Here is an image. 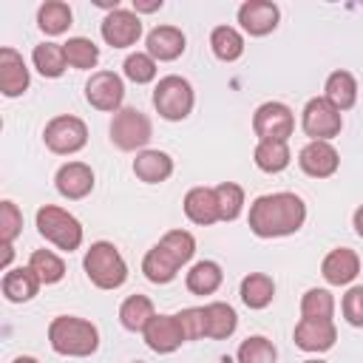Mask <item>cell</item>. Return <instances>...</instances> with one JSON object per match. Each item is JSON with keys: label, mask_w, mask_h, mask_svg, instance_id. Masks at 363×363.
<instances>
[{"label": "cell", "mask_w": 363, "mask_h": 363, "mask_svg": "<svg viewBox=\"0 0 363 363\" xmlns=\"http://www.w3.org/2000/svg\"><path fill=\"white\" fill-rule=\"evenodd\" d=\"M335 315V298L329 289H320V286H312L303 292L301 298V318H326L332 320Z\"/></svg>", "instance_id": "74e56055"}, {"label": "cell", "mask_w": 363, "mask_h": 363, "mask_svg": "<svg viewBox=\"0 0 363 363\" xmlns=\"http://www.w3.org/2000/svg\"><path fill=\"white\" fill-rule=\"evenodd\" d=\"M94 170H91V164H85V162H65L60 170H57V176H54V187H57V193L62 196V199H68V201H79V199H85L91 190H94Z\"/></svg>", "instance_id": "e0dca14e"}, {"label": "cell", "mask_w": 363, "mask_h": 363, "mask_svg": "<svg viewBox=\"0 0 363 363\" xmlns=\"http://www.w3.org/2000/svg\"><path fill=\"white\" fill-rule=\"evenodd\" d=\"M182 207H184V216H187L193 224H199V227H210V224L218 221L216 187H204V184L190 187V190L184 193Z\"/></svg>", "instance_id": "ffe728a7"}, {"label": "cell", "mask_w": 363, "mask_h": 363, "mask_svg": "<svg viewBox=\"0 0 363 363\" xmlns=\"http://www.w3.org/2000/svg\"><path fill=\"white\" fill-rule=\"evenodd\" d=\"M238 329V315L230 303L224 301H210L204 303V337L210 340H227Z\"/></svg>", "instance_id": "603a6c76"}, {"label": "cell", "mask_w": 363, "mask_h": 363, "mask_svg": "<svg viewBox=\"0 0 363 363\" xmlns=\"http://www.w3.org/2000/svg\"><path fill=\"white\" fill-rule=\"evenodd\" d=\"M62 48H65L68 65L77 71H91L99 62V45L88 37H68V43H62Z\"/></svg>", "instance_id": "d6a6232c"}, {"label": "cell", "mask_w": 363, "mask_h": 363, "mask_svg": "<svg viewBox=\"0 0 363 363\" xmlns=\"http://www.w3.org/2000/svg\"><path fill=\"white\" fill-rule=\"evenodd\" d=\"M31 85V74H28V65L23 60V54L11 45H3L0 48V91L3 96L14 99V96H23Z\"/></svg>", "instance_id": "5bb4252c"}, {"label": "cell", "mask_w": 363, "mask_h": 363, "mask_svg": "<svg viewBox=\"0 0 363 363\" xmlns=\"http://www.w3.org/2000/svg\"><path fill=\"white\" fill-rule=\"evenodd\" d=\"M71 6L62 3V0H45L40 9H37V26L43 34L48 37H57V34H65L71 28Z\"/></svg>", "instance_id": "f546056e"}, {"label": "cell", "mask_w": 363, "mask_h": 363, "mask_svg": "<svg viewBox=\"0 0 363 363\" xmlns=\"http://www.w3.org/2000/svg\"><path fill=\"white\" fill-rule=\"evenodd\" d=\"M298 164L312 179H329L340 167V153L332 142H306L298 153Z\"/></svg>", "instance_id": "9a60e30c"}, {"label": "cell", "mask_w": 363, "mask_h": 363, "mask_svg": "<svg viewBox=\"0 0 363 363\" xmlns=\"http://www.w3.org/2000/svg\"><path fill=\"white\" fill-rule=\"evenodd\" d=\"M43 281L37 278V272L31 267H14V269H6L3 281H0V289L6 295V301L11 303H26L31 301L37 292H40Z\"/></svg>", "instance_id": "7402d4cb"}, {"label": "cell", "mask_w": 363, "mask_h": 363, "mask_svg": "<svg viewBox=\"0 0 363 363\" xmlns=\"http://www.w3.org/2000/svg\"><path fill=\"white\" fill-rule=\"evenodd\" d=\"M130 363H145V360H130Z\"/></svg>", "instance_id": "7dc6e473"}, {"label": "cell", "mask_w": 363, "mask_h": 363, "mask_svg": "<svg viewBox=\"0 0 363 363\" xmlns=\"http://www.w3.org/2000/svg\"><path fill=\"white\" fill-rule=\"evenodd\" d=\"M357 94H360V88H357V79H354V74H349V71H332L329 77H326V85H323V96L343 113V111H349V108H354V102H357Z\"/></svg>", "instance_id": "cb8c5ba5"}, {"label": "cell", "mask_w": 363, "mask_h": 363, "mask_svg": "<svg viewBox=\"0 0 363 363\" xmlns=\"http://www.w3.org/2000/svg\"><path fill=\"white\" fill-rule=\"evenodd\" d=\"M352 227H354V233L363 238V204H360V207L352 213Z\"/></svg>", "instance_id": "ee69618b"}, {"label": "cell", "mask_w": 363, "mask_h": 363, "mask_svg": "<svg viewBox=\"0 0 363 363\" xmlns=\"http://www.w3.org/2000/svg\"><path fill=\"white\" fill-rule=\"evenodd\" d=\"M159 247H164V250L179 261V267H184V264L196 255V238H193V233H187V230H167V233L159 238Z\"/></svg>", "instance_id": "f35d334b"}, {"label": "cell", "mask_w": 363, "mask_h": 363, "mask_svg": "<svg viewBox=\"0 0 363 363\" xmlns=\"http://www.w3.org/2000/svg\"><path fill=\"white\" fill-rule=\"evenodd\" d=\"M301 128L309 142H332L343 130V113L326 96H312L301 111Z\"/></svg>", "instance_id": "ba28073f"}, {"label": "cell", "mask_w": 363, "mask_h": 363, "mask_svg": "<svg viewBox=\"0 0 363 363\" xmlns=\"http://www.w3.org/2000/svg\"><path fill=\"white\" fill-rule=\"evenodd\" d=\"M303 363H326V360H320V357H309V360H303Z\"/></svg>", "instance_id": "bcb514c9"}, {"label": "cell", "mask_w": 363, "mask_h": 363, "mask_svg": "<svg viewBox=\"0 0 363 363\" xmlns=\"http://www.w3.org/2000/svg\"><path fill=\"white\" fill-rule=\"evenodd\" d=\"M221 281H224L221 264H218V261H210V258L196 261V264L190 267V272L184 275V284H187V289H190L193 295H213V292L221 286Z\"/></svg>", "instance_id": "4316f807"}, {"label": "cell", "mask_w": 363, "mask_h": 363, "mask_svg": "<svg viewBox=\"0 0 363 363\" xmlns=\"http://www.w3.org/2000/svg\"><path fill=\"white\" fill-rule=\"evenodd\" d=\"M99 34L111 48H130L142 37V20L133 9H113L99 23Z\"/></svg>", "instance_id": "8fae6325"}, {"label": "cell", "mask_w": 363, "mask_h": 363, "mask_svg": "<svg viewBox=\"0 0 363 363\" xmlns=\"http://www.w3.org/2000/svg\"><path fill=\"white\" fill-rule=\"evenodd\" d=\"M153 315H156V306L147 295H128L119 306V323L128 332H145Z\"/></svg>", "instance_id": "f1b7e54d"}, {"label": "cell", "mask_w": 363, "mask_h": 363, "mask_svg": "<svg viewBox=\"0 0 363 363\" xmlns=\"http://www.w3.org/2000/svg\"><path fill=\"white\" fill-rule=\"evenodd\" d=\"M48 343L65 357H91L99 349V329L77 315H57L48 323Z\"/></svg>", "instance_id": "7a4b0ae2"}, {"label": "cell", "mask_w": 363, "mask_h": 363, "mask_svg": "<svg viewBox=\"0 0 363 363\" xmlns=\"http://www.w3.org/2000/svg\"><path fill=\"white\" fill-rule=\"evenodd\" d=\"M252 130L261 139H272V142H289L292 130H295V113L286 102H278V99H269V102H261L252 113Z\"/></svg>", "instance_id": "9c48e42d"}, {"label": "cell", "mask_w": 363, "mask_h": 363, "mask_svg": "<svg viewBox=\"0 0 363 363\" xmlns=\"http://www.w3.org/2000/svg\"><path fill=\"white\" fill-rule=\"evenodd\" d=\"M176 320L182 326L184 340H199L204 337V306H187L182 312H176Z\"/></svg>", "instance_id": "60d3db41"}, {"label": "cell", "mask_w": 363, "mask_h": 363, "mask_svg": "<svg viewBox=\"0 0 363 363\" xmlns=\"http://www.w3.org/2000/svg\"><path fill=\"white\" fill-rule=\"evenodd\" d=\"M43 142L57 156L79 153L88 145V125L74 113H60L43 128Z\"/></svg>", "instance_id": "52a82bcc"}, {"label": "cell", "mask_w": 363, "mask_h": 363, "mask_svg": "<svg viewBox=\"0 0 363 363\" xmlns=\"http://www.w3.org/2000/svg\"><path fill=\"white\" fill-rule=\"evenodd\" d=\"M252 162L258 170L264 173H281L289 167L292 153H289V142H272V139H261L252 150Z\"/></svg>", "instance_id": "83f0119b"}, {"label": "cell", "mask_w": 363, "mask_h": 363, "mask_svg": "<svg viewBox=\"0 0 363 363\" xmlns=\"http://www.w3.org/2000/svg\"><path fill=\"white\" fill-rule=\"evenodd\" d=\"M85 99L91 108L102 113H116L122 111L125 99V82L116 71H94L85 82Z\"/></svg>", "instance_id": "30bf717a"}, {"label": "cell", "mask_w": 363, "mask_h": 363, "mask_svg": "<svg viewBox=\"0 0 363 363\" xmlns=\"http://www.w3.org/2000/svg\"><path fill=\"white\" fill-rule=\"evenodd\" d=\"M238 26L244 34L250 37H267L278 28V20H281V9L269 0H247L238 6Z\"/></svg>", "instance_id": "4fadbf2b"}, {"label": "cell", "mask_w": 363, "mask_h": 363, "mask_svg": "<svg viewBox=\"0 0 363 363\" xmlns=\"http://www.w3.org/2000/svg\"><path fill=\"white\" fill-rule=\"evenodd\" d=\"M238 295H241L244 306H250V309H267L272 303V298H275V281L267 272H250V275L241 278Z\"/></svg>", "instance_id": "d4e9b609"}, {"label": "cell", "mask_w": 363, "mask_h": 363, "mask_svg": "<svg viewBox=\"0 0 363 363\" xmlns=\"http://www.w3.org/2000/svg\"><path fill=\"white\" fill-rule=\"evenodd\" d=\"M295 346L309 352V354H320V352H329L337 340V326L335 320H326V318H301L295 323Z\"/></svg>", "instance_id": "7c38bea8"}, {"label": "cell", "mask_w": 363, "mask_h": 363, "mask_svg": "<svg viewBox=\"0 0 363 363\" xmlns=\"http://www.w3.org/2000/svg\"><path fill=\"white\" fill-rule=\"evenodd\" d=\"M31 62H34V68H37L43 77H48V79L62 77L65 68H68L62 43H40V45H34V51H31Z\"/></svg>", "instance_id": "1f68e13d"}, {"label": "cell", "mask_w": 363, "mask_h": 363, "mask_svg": "<svg viewBox=\"0 0 363 363\" xmlns=\"http://www.w3.org/2000/svg\"><path fill=\"white\" fill-rule=\"evenodd\" d=\"M179 269H182L179 261L159 244H153L142 258V272L150 284H170L179 275Z\"/></svg>", "instance_id": "484cf974"}, {"label": "cell", "mask_w": 363, "mask_h": 363, "mask_svg": "<svg viewBox=\"0 0 363 363\" xmlns=\"http://www.w3.org/2000/svg\"><path fill=\"white\" fill-rule=\"evenodd\" d=\"M196 105V94H193V85L179 77V74H167L156 82L153 88V108L162 119L167 122H182L190 116Z\"/></svg>", "instance_id": "5b68a950"}, {"label": "cell", "mask_w": 363, "mask_h": 363, "mask_svg": "<svg viewBox=\"0 0 363 363\" xmlns=\"http://www.w3.org/2000/svg\"><path fill=\"white\" fill-rule=\"evenodd\" d=\"M340 312L349 326L363 329V286H349V292L340 301Z\"/></svg>", "instance_id": "b9f144b4"}, {"label": "cell", "mask_w": 363, "mask_h": 363, "mask_svg": "<svg viewBox=\"0 0 363 363\" xmlns=\"http://www.w3.org/2000/svg\"><path fill=\"white\" fill-rule=\"evenodd\" d=\"M108 133H111V142L119 150H128V153L130 150H139L142 153L145 145L153 136V125H150L147 113H142L139 108H122V111L113 113Z\"/></svg>", "instance_id": "8992f818"}, {"label": "cell", "mask_w": 363, "mask_h": 363, "mask_svg": "<svg viewBox=\"0 0 363 363\" xmlns=\"http://www.w3.org/2000/svg\"><path fill=\"white\" fill-rule=\"evenodd\" d=\"M216 201H218V221H235L244 210V187L235 182L216 184Z\"/></svg>", "instance_id": "e575fe53"}, {"label": "cell", "mask_w": 363, "mask_h": 363, "mask_svg": "<svg viewBox=\"0 0 363 363\" xmlns=\"http://www.w3.org/2000/svg\"><path fill=\"white\" fill-rule=\"evenodd\" d=\"M162 9V0H133V11L136 14H153Z\"/></svg>", "instance_id": "7bdbcfd3"}, {"label": "cell", "mask_w": 363, "mask_h": 363, "mask_svg": "<svg viewBox=\"0 0 363 363\" xmlns=\"http://www.w3.org/2000/svg\"><path fill=\"white\" fill-rule=\"evenodd\" d=\"M145 45H147V54L156 60V62H173L184 54L187 48V37L179 26H156L147 31L145 37Z\"/></svg>", "instance_id": "ac0fdd59"}, {"label": "cell", "mask_w": 363, "mask_h": 363, "mask_svg": "<svg viewBox=\"0 0 363 363\" xmlns=\"http://www.w3.org/2000/svg\"><path fill=\"white\" fill-rule=\"evenodd\" d=\"M82 269L99 289H119L128 281V264L111 241H94L82 258Z\"/></svg>", "instance_id": "3957f363"}, {"label": "cell", "mask_w": 363, "mask_h": 363, "mask_svg": "<svg viewBox=\"0 0 363 363\" xmlns=\"http://www.w3.org/2000/svg\"><path fill=\"white\" fill-rule=\"evenodd\" d=\"M247 221L258 238H284V235H292L303 227L306 204L298 193H289V190L267 193L250 204Z\"/></svg>", "instance_id": "6da1fadb"}, {"label": "cell", "mask_w": 363, "mask_h": 363, "mask_svg": "<svg viewBox=\"0 0 363 363\" xmlns=\"http://www.w3.org/2000/svg\"><path fill=\"white\" fill-rule=\"evenodd\" d=\"M122 74H125L130 82H136V85H147V82L156 79V74H159V62H156L147 51H133V54L125 57V62H122Z\"/></svg>", "instance_id": "8d00e7d4"}, {"label": "cell", "mask_w": 363, "mask_h": 363, "mask_svg": "<svg viewBox=\"0 0 363 363\" xmlns=\"http://www.w3.org/2000/svg\"><path fill=\"white\" fill-rule=\"evenodd\" d=\"M360 272V255L349 247H335L332 252L323 255L320 261V275L326 278V284L332 286H346L357 278Z\"/></svg>", "instance_id": "d6986e66"}, {"label": "cell", "mask_w": 363, "mask_h": 363, "mask_svg": "<svg viewBox=\"0 0 363 363\" xmlns=\"http://www.w3.org/2000/svg\"><path fill=\"white\" fill-rule=\"evenodd\" d=\"M11 363H40L37 357H31V354H20V357H14Z\"/></svg>", "instance_id": "f6af8a7d"}, {"label": "cell", "mask_w": 363, "mask_h": 363, "mask_svg": "<svg viewBox=\"0 0 363 363\" xmlns=\"http://www.w3.org/2000/svg\"><path fill=\"white\" fill-rule=\"evenodd\" d=\"M210 48L221 62H235L244 54V34L235 26H216L210 31Z\"/></svg>", "instance_id": "4dcf8cb0"}, {"label": "cell", "mask_w": 363, "mask_h": 363, "mask_svg": "<svg viewBox=\"0 0 363 363\" xmlns=\"http://www.w3.org/2000/svg\"><path fill=\"white\" fill-rule=\"evenodd\" d=\"M20 233H23V213H20V207L11 199L0 201V238H3V244H14V238Z\"/></svg>", "instance_id": "ab89813d"}, {"label": "cell", "mask_w": 363, "mask_h": 363, "mask_svg": "<svg viewBox=\"0 0 363 363\" xmlns=\"http://www.w3.org/2000/svg\"><path fill=\"white\" fill-rule=\"evenodd\" d=\"M235 363H278V349L269 337L252 335V337L241 340V346L235 352Z\"/></svg>", "instance_id": "836d02e7"}, {"label": "cell", "mask_w": 363, "mask_h": 363, "mask_svg": "<svg viewBox=\"0 0 363 363\" xmlns=\"http://www.w3.org/2000/svg\"><path fill=\"white\" fill-rule=\"evenodd\" d=\"M34 218H37V233L48 244H54L62 252L79 250V244L85 238V230H82V224H79V218L74 213H68V210H62L57 204H43Z\"/></svg>", "instance_id": "277c9868"}, {"label": "cell", "mask_w": 363, "mask_h": 363, "mask_svg": "<svg viewBox=\"0 0 363 363\" xmlns=\"http://www.w3.org/2000/svg\"><path fill=\"white\" fill-rule=\"evenodd\" d=\"M133 176L139 182H145V184H162V182H167L173 176V159H170V153L145 147L133 159Z\"/></svg>", "instance_id": "44dd1931"}, {"label": "cell", "mask_w": 363, "mask_h": 363, "mask_svg": "<svg viewBox=\"0 0 363 363\" xmlns=\"http://www.w3.org/2000/svg\"><path fill=\"white\" fill-rule=\"evenodd\" d=\"M142 337H145L147 349L156 352V354H170V352H176L182 343H187L184 335H182V326H179L176 315H162V312L150 318V323L145 326Z\"/></svg>", "instance_id": "2e32d148"}, {"label": "cell", "mask_w": 363, "mask_h": 363, "mask_svg": "<svg viewBox=\"0 0 363 363\" xmlns=\"http://www.w3.org/2000/svg\"><path fill=\"white\" fill-rule=\"evenodd\" d=\"M28 267L37 272L43 284H60L65 278V261L51 250H34L28 258Z\"/></svg>", "instance_id": "d590c367"}]
</instances>
